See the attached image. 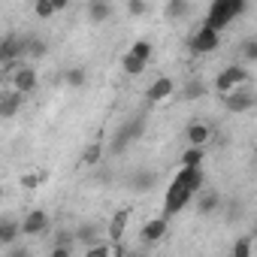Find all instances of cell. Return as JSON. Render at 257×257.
<instances>
[{
	"instance_id": "obj_8",
	"label": "cell",
	"mask_w": 257,
	"mask_h": 257,
	"mask_svg": "<svg viewBox=\"0 0 257 257\" xmlns=\"http://www.w3.org/2000/svg\"><path fill=\"white\" fill-rule=\"evenodd\" d=\"M185 140H188L191 149H206L209 140H212V127L203 124V121H191V124H188V131H185Z\"/></svg>"
},
{
	"instance_id": "obj_7",
	"label": "cell",
	"mask_w": 257,
	"mask_h": 257,
	"mask_svg": "<svg viewBox=\"0 0 257 257\" xmlns=\"http://www.w3.org/2000/svg\"><path fill=\"white\" fill-rule=\"evenodd\" d=\"M22 55H25V40L22 37L10 34V37L0 40V67H16Z\"/></svg>"
},
{
	"instance_id": "obj_29",
	"label": "cell",
	"mask_w": 257,
	"mask_h": 257,
	"mask_svg": "<svg viewBox=\"0 0 257 257\" xmlns=\"http://www.w3.org/2000/svg\"><path fill=\"white\" fill-rule=\"evenodd\" d=\"M73 245H76L73 230H58L55 233V248H73Z\"/></svg>"
},
{
	"instance_id": "obj_2",
	"label": "cell",
	"mask_w": 257,
	"mask_h": 257,
	"mask_svg": "<svg viewBox=\"0 0 257 257\" xmlns=\"http://www.w3.org/2000/svg\"><path fill=\"white\" fill-rule=\"evenodd\" d=\"M248 82H251V70L242 67V64H230V67H224V70L215 76V91L224 97V94H230L233 88H242V85H248Z\"/></svg>"
},
{
	"instance_id": "obj_38",
	"label": "cell",
	"mask_w": 257,
	"mask_h": 257,
	"mask_svg": "<svg viewBox=\"0 0 257 257\" xmlns=\"http://www.w3.org/2000/svg\"><path fill=\"white\" fill-rule=\"evenodd\" d=\"M0 239H4V218H0Z\"/></svg>"
},
{
	"instance_id": "obj_35",
	"label": "cell",
	"mask_w": 257,
	"mask_h": 257,
	"mask_svg": "<svg viewBox=\"0 0 257 257\" xmlns=\"http://www.w3.org/2000/svg\"><path fill=\"white\" fill-rule=\"evenodd\" d=\"M10 257H31V251H28L25 245H16V248L10 251Z\"/></svg>"
},
{
	"instance_id": "obj_16",
	"label": "cell",
	"mask_w": 257,
	"mask_h": 257,
	"mask_svg": "<svg viewBox=\"0 0 257 257\" xmlns=\"http://www.w3.org/2000/svg\"><path fill=\"white\" fill-rule=\"evenodd\" d=\"M155 182H158V176H155L152 170H137L131 179H127V185H131L137 194H146V191H152V188H155Z\"/></svg>"
},
{
	"instance_id": "obj_34",
	"label": "cell",
	"mask_w": 257,
	"mask_h": 257,
	"mask_svg": "<svg viewBox=\"0 0 257 257\" xmlns=\"http://www.w3.org/2000/svg\"><path fill=\"white\" fill-rule=\"evenodd\" d=\"M227 215H230V221H239V218H242V203H239V200L230 203V212H227Z\"/></svg>"
},
{
	"instance_id": "obj_12",
	"label": "cell",
	"mask_w": 257,
	"mask_h": 257,
	"mask_svg": "<svg viewBox=\"0 0 257 257\" xmlns=\"http://www.w3.org/2000/svg\"><path fill=\"white\" fill-rule=\"evenodd\" d=\"M191 203H197V212H200V215H212V212L221 206V194H218L215 188H203Z\"/></svg>"
},
{
	"instance_id": "obj_11",
	"label": "cell",
	"mask_w": 257,
	"mask_h": 257,
	"mask_svg": "<svg viewBox=\"0 0 257 257\" xmlns=\"http://www.w3.org/2000/svg\"><path fill=\"white\" fill-rule=\"evenodd\" d=\"M173 91H176V82H173L170 76H161V79H155V82L149 85L146 97H149V103H161V100H170Z\"/></svg>"
},
{
	"instance_id": "obj_26",
	"label": "cell",
	"mask_w": 257,
	"mask_h": 257,
	"mask_svg": "<svg viewBox=\"0 0 257 257\" xmlns=\"http://www.w3.org/2000/svg\"><path fill=\"white\" fill-rule=\"evenodd\" d=\"M100 158H103V146H100V143H91V146L82 152V164H85V167H97Z\"/></svg>"
},
{
	"instance_id": "obj_10",
	"label": "cell",
	"mask_w": 257,
	"mask_h": 257,
	"mask_svg": "<svg viewBox=\"0 0 257 257\" xmlns=\"http://www.w3.org/2000/svg\"><path fill=\"white\" fill-rule=\"evenodd\" d=\"M37 88V70L34 67H19L16 73H13V91L16 94H31Z\"/></svg>"
},
{
	"instance_id": "obj_36",
	"label": "cell",
	"mask_w": 257,
	"mask_h": 257,
	"mask_svg": "<svg viewBox=\"0 0 257 257\" xmlns=\"http://www.w3.org/2000/svg\"><path fill=\"white\" fill-rule=\"evenodd\" d=\"M49 257H73V254H70V248H52Z\"/></svg>"
},
{
	"instance_id": "obj_4",
	"label": "cell",
	"mask_w": 257,
	"mask_h": 257,
	"mask_svg": "<svg viewBox=\"0 0 257 257\" xmlns=\"http://www.w3.org/2000/svg\"><path fill=\"white\" fill-rule=\"evenodd\" d=\"M191 200H194V194H191L179 179H173V185H170L167 194H164V218H173V215L185 212V206H191Z\"/></svg>"
},
{
	"instance_id": "obj_17",
	"label": "cell",
	"mask_w": 257,
	"mask_h": 257,
	"mask_svg": "<svg viewBox=\"0 0 257 257\" xmlns=\"http://www.w3.org/2000/svg\"><path fill=\"white\" fill-rule=\"evenodd\" d=\"M85 16H88L91 25H103L112 16V4H106V0H91L88 10H85Z\"/></svg>"
},
{
	"instance_id": "obj_9",
	"label": "cell",
	"mask_w": 257,
	"mask_h": 257,
	"mask_svg": "<svg viewBox=\"0 0 257 257\" xmlns=\"http://www.w3.org/2000/svg\"><path fill=\"white\" fill-rule=\"evenodd\" d=\"M19 227H22L25 236H43V233L49 230V215H46L43 209H34V212H28V218H25Z\"/></svg>"
},
{
	"instance_id": "obj_15",
	"label": "cell",
	"mask_w": 257,
	"mask_h": 257,
	"mask_svg": "<svg viewBox=\"0 0 257 257\" xmlns=\"http://www.w3.org/2000/svg\"><path fill=\"white\" fill-rule=\"evenodd\" d=\"M73 236H76V242H82V245H88V248L97 245V242H103V239H100L103 230H100V224H94V221H91V224H79V227L73 230Z\"/></svg>"
},
{
	"instance_id": "obj_20",
	"label": "cell",
	"mask_w": 257,
	"mask_h": 257,
	"mask_svg": "<svg viewBox=\"0 0 257 257\" xmlns=\"http://www.w3.org/2000/svg\"><path fill=\"white\" fill-rule=\"evenodd\" d=\"M203 161H206V149H191L188 146L182 152V170H200Z\"/></svg>"
},
{
	"instance_id": "obj_25",
	"label": "cell",
	"mask_w": 257,
	"mask_h": 257,
	"mask_svg": "<svg viewBox=\"0 0 257 257\" xmlns=\"http://www.w3.org/2000/svg\"><path fill=\"white\" fill-rule=\"evenodd\" d=\"M46 52H49L46 40H40V37H31V40H25V55H31V58H43Z\"/></svg>"
},
{
	"instance_id": "obj_14",
	"label": "cell",
	"mask_w": 257,
	"mask_h": 257,
	"mask_svg": "<svg viewBox=\"0 0 257 257\" xmlns=\"http://www.w3.org/2000/svg\"><path fill=\"white\" fill-rule=\"evenodd\" d=\"M127 221H131V209H118V212L112 215V221H109V242H112V245H118V242L124 239Z\"/></svg>"
},
{
	"instance_id": "obj_5",
	"label": "cell",
	"mask_w": 257,
	"mask_h": 257,
	"mask_svg": "<svg viewBox=\"0 0 257 257\" xmlns=\"http://www.w3.org/2000/svg\"><path fill=\"white\" fill-rule=\"evenodd\" d=\"M254 103H257V94H254L248 85H242V88H233L230 94H224V109H227V112H233V115L251 112V109H254Z\"/></svg>"
},
{
	"instance_id": "obj_33",
	"label": "cell",
	"mask_w": 257,
	"mask_h": 257,
	"mask_svg": "<svg viewBox=\"0 0 257 257\" xmlns=\"http://www.w3.org/2000/svg\"><path fill=\"white\" fill-rule=\"evenodd\" d=\"M43 182H46V173H31V176H25V179H22V185H25V188H40Z\"/></svg>"
},
{
	"instance_id": "obj_28",
	"label": "cell",
	"mask_w": 257,
	"mask_h": 257,
	"mask_svg": "<svg viewBox=\"0 0 257 257\" xmlns=\"http://www.w3.org/2000/svg\"><path fill=\"white\" fill-rule=\"evenodd\" d=\"M230 257H251V236H242V239H236V242H233V251H230Z\"/></svg>"
},
{
	"instance_id": "obj_13",
	"label": "cell",
	"mask_w": 257,
	"mask_h": 257,
	"mask_svg": "<svg viewBox=\"0 0 257 257\" xmlns=\"http://www.w3.org/2000/svg\"><path fill=\"white\" fill-rule=\"evenodd\" d=\"M143 242H149V245H155V242H161L164 236H167V218L161 215V218H149L146 224H143Z\"/></svg>"
},
{
	"instance_id": "obj_6",
	"label": "cell",
	"mask_w": 257,
	"mask_h": 257,
	"mask_svg": "<svg viewBox=\"0 0 257 257\" xmlns=\"http://www.w3.org/2000/svg\"><path fill=\"white\" fill-rule=\"evenodd\" d=\"M218 46H221V34H215V31H209L206 25L188 40V49L194 52V55H212V52H218Z\"/></svg>"
},
{
	"instance_id": "obj_30",
	"label": "cell",
	"mask_w": 257,
	"mask_h": 257,
	"mask_svg": "<svg viewBox=\"0 0 257 257\" xmlns=\"http://www.w3.org/2000/svg\"><path fill=\"white\" fill-rule=\"evenodd\" d=\"M34 13H37V19H52V16H55L52 0H37V4H34Z\"/></svg>"
},
{
	"instance_id": "obj_1",
	"label": "cell",
	"mask_w": 257,
	"mask_h": 257,
	"mask_svg": "<svg viewBox=\"0 0 257 257\" xmlns=\"http://www.w3.org/2000/svg\"><path fill=\"white\" fill-rule=\"evenodd\" d=\"M248 10L245 0H215V4L209 7V16H206V28L221 34L227 25H233V19H239L242 13Z\"/></svg>"
},
{
	"instance_id": "obj_22",
	"label": "cell",
	"mask_w": 257,
	"mask_h": 257,
	"mask_svg": "<svg viewBox=\"0 0 257 257\" xmlns=\"http://www.w3.org/2000/svg\"><path fill=\"white\" fill-rule=\"evenodd\" d=\"M152 52H155V46H152L149 40H137V43L131 46V52H127V55H134L137 61H143V64H149V61H152Z\"/></svg>"
},
{
	"instance_id": "obj_18",
	"label": "cell",
	"mask_w": 257,
	"mask_h": 257,
	"mask_svg": "<svg viewBox=\"0 0 257 257\" xmlns=\"http://www.w3.org/2000/svg\"><path fill=\"white\" fill-rule=\"evenodd\" d=\"M22 103H25V97H22V94H16V91L0 94V118H13V115L22 109Z\"/></svg>"
},
{
	"instance_id": "obj_3",
	"label": "cell",
	"mask_w": 257,
	"mask_h": 257,
	"mask_svg": "<svg viewBox=\"0 0 257 257\" xmlns=\"http://www.w3.org/2000/svg\"><path fill=\"white\" fill-rule=\"evenodd\" d=\"M143 134H146V118H143V115H137V118H131V121H124V124L118 127V134L112 137V152L121 155L127 146L137 143Z\"/></svg>"
},
{
	"instance_id": "obj_37",
	"label": "cell",
	"mask_w": 257,
	"mask_h": 257,
	"mask_svg": "<svg viewBox=\"0 0 257 257\" xmlns=\"http://www.w3.org/2000/svg\"><path fill=\"white\" fill-rule=\"evenodd\" d=\"M52 7H55V13H61V10H67V0H52Z\"/></svg>"
},
{
	"instance_id": "obj_31",
	"label": "cell",
	"mask_w": 257,
	"mask_h": 257,
	"mask_svg": "<svg viewBox=\"0 0 257 257\" xmlns=\"http://www.w3.org/2000/svg\"><path fill=\"white\" fill-rule=\"evenodd\" d=\"M242 55H245V61H248V64H254V61H257V40H254V37L242 43Z\"/></svg>"
},
{
	"instance_id": "obj_21",
	"label": "cell",
	"mask_w": 257,
	"mask_h": 257,
	"mask_svg": "<svg viewBox=\"0 0 257 257\" xmlns=\"http://www.w3.org/2000/svg\"><path fill=\"white\" fill-rule=\"evenodd\" d=\"M85 257H121V248L112 242H97L85 251Z\"/></svg>"
},
{
	"instance_id": "obj_24",
	"label": "cell",
	"mask_w": 257,
	"mask_h": 257,
	"mask_svg": "<svg viewBox=\"0 0 257 257\" xmlns=\"http://www.w3.org/2000/svg\"><path fill=\"white\" fill-rule=\"evenodd\" d=\"M164 13H167L170 19H185V16L191 13V4H188V0H170V4L164 7Z\"/></svg>"
},
{
	"instance_id": "obj_39",
	"label": "cell",
	"mask_w": 257,
	"mask_h": 257,
	"mask_svg": "<svg viewBox=\"0 0 257 257\" xmlns=\"http://www.w3.org/2000/svg\"><path fill=\"white\" fill-rule=\"evenodd\" d=\"M131 257H146V254H131Z\"/></svg>"
},
{
	"instance_id": "obj_23",
	"label": "cell",
	"mask_w": 257,
	"mask_h": 257,
	"mask_svg": "<svg viewBox=\"0 0 257 257\" xmlns=\"http://www.w3.org/2000/svg\"><path fill=\"white\" fill-rule=\"evenodd\" d=\"M64 82L70 88H82L88 82V70L85 67H70V70H64Z\"/></svg>"
},
{
	"instance_id": "obj_27",
	"label": "cell",
	"mask_w": 257,
	"mask_h": 257,
	"mask_svg": "<svg viewBox=\"0 0 257 257\" xmlns=\"http://www.w3.org/2000/svg\"><path fill=\"white\" fill-rule=\"evenodd\" d=\"M121 70H124L127 76H140V73H146V64L137 61L134 55H124V58H121Z\"/></svg>"
},
{
	"instance_id": "obj_19",
	"label": "cell",
	"mask_w": 257,
	"mask_h": 257,
	"mask_svg": "<svg viewBox=\"0 0 257 257\" xmlns=\"http://www.w3.org/2000/svg\"><path fill=\"white\" fill-rule=\"evenodd\" d=\"M209 94V85L203 82V79H188L185 85H182V97L185 100H200V97H206Z\"/></svg>"
},
{
	"instance_id": "obj_32",
	"label": "cell",
	"mask_w": 257,
	"mask_h": 257,
	"mask_svg": "<svg viewBox=\"0 0 257 257\" xmlns=\"http://www.w3.org/2000/svg\"><path fill=\"white\" fill-rule=\"evenodd\" d=\"M127 13H131V16H146L149 4H146V0H127Z\"/></svg>"
}]
</instances>
